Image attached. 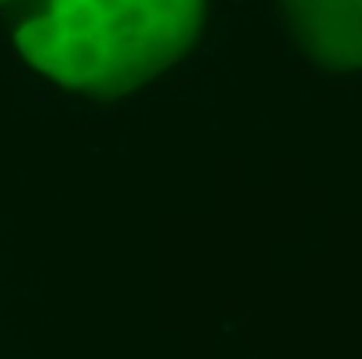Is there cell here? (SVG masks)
<instances>
[{"instance_id":"cell-1","label":"cell","mask_w":362,"mask_h":359,"mask_svg":"<svg viewBox=\"0 0 362 359\" xmlns=\"http://www.w3.org/2000/svg\"><path fill=\"white\" fill-rule=\"evenodd\" d=\"M200 0H51L22 35L38 67L78 83H130L192 38Z\"/></svg>"}]
</instances>
